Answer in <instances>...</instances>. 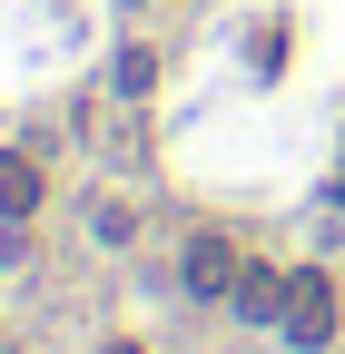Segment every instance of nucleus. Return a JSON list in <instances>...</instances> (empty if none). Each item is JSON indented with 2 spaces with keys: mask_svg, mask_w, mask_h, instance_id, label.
Masks as SVG:
<instances>
[{
  "mask_svg": "<svg viewBox=\"0 0 345 354\" xmlns=\"http://www.w3.org/2000/svg\"><path fill=\"white\" fill-rule=\"evenodd\" d=\"M276 335L286 344H335V276H326V266H296V276H286V315H276Z\"/></svg>",
  "mask_w": 345,
  "mask_h": 354,
  "instance_id": "nucleus-1",
  "label": "nucleus"
},
{
  "mask_svg": "<svg viewBox=\"0 0 345 354\" xmlns=\"http://www.w3.org/2000/svg\"><path fill=\"white\" fill-rule=\"evenodd\" d=\"M109 354H139V344H109Z\"/></svg>",
  "mask_w": 345,
  "mask_h": 354,
  "instance_id": "nucleus-6",
  "label": "nucleus"
},
{
  "mask_svg": "<svg viewBox=\"0 0 345 354\" xmlns=\"http://www.w3.org/2000/svg\"><path fill=\"white\" fill-rule=\"evenodd\" d=\"M335 207H345V167H335Z\"/></svg>",
  "mask_w": 345,
  "mask_h": 354,
  "instance_id": "nucleus-5",
  "label": "nucleus"
},
{
  "mask_svg": "<svg viewBox=\"0 0 345 354\" xmlns=\"http://www.w3.org/2000/svg\"><path fill=\"white\" fill-rule=\"evenodd\" d=\"M237 315L247 325H276L286 315V276H276V266H237Z\"/></svg>",
  "mask_w": 345,
  "mask_h": 354,
  "instance_id": "nucleus-3",
  "label": "nucleus"
},
{
  "mask_svg": "<svg viewBox=\"0 0 345 354\" xmlns=\"http://www.w3.org/2000/svg\"><path fill=\"white\" fill-rule=\"evenodd\" d=\"M188 295H237V246L227 236H188Z\"/></svg>",
  "mask_w": 345,
  "mask_h": 354,
  "instance_id": "nucleus-2",
  "label": "nucleus"
},
{
  "mask_svg": "<svg viewBox=\"0 0 345 354\" xmlns=\"http://www.w3.org/2000/svg\"><path fill=\"white\" fill-rule=\"evenodd\" d=\"M30 207H39V167H30L20 148H0V216H10V227H20Z\"/></svg>",
  "mask_w": 345,
  "mask_h": 354,
  "instance_id": "nucleus-4",
  "label": "nucleus"
}]
</instances>
